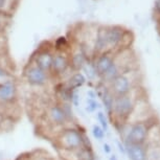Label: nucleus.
Segmentation results:
<instances>
[{
  "instance_id": "7c9ffc66",
  "label": "nucleus",
  "mask_w": 160,
  "mask_h": 160,
  "mask_svg": "<svg viewBox=\"0 0 160 160\" xmlns=\"http://www.w3.org/2000/svg\"><path fill=\"white\" fill-rule=\"evenodd\" d=\"M102 150H104V152L106 154H110L111 153V147H110V144L109 143H107V142H105L104 144H102Z\"/></svg>"
},
{
  "instance_id": "9d476101",
  "label": "nucleus",
  "mask_w": 160,
  "mask_h": 160,
  "mask_svg": "<svg viewBox=\"0 0 160 160\" xmlns=\"http://www.w3.org/2000/svg\"><path fill=\"white\" fill-rule=\"evenodd\" d=\"M53 52L49 48H41L37 51L36 56L32 58V63H35L38 67H40L42 70L48 72L50 74L51 66H52Z\"/></svg>"
},
{
  "instance_id": "0eeeda50",
  "label": "nucleus",
  "mask_w": 160,
  "mask_h": 160,
  "mask_svg": "<svg viewBox=\"0 0 160 160\" xmlns=\"http://www.w3.org/2000/svg\"><path fill=\"white\" fill-rule=\"evenodd\" d=\"M109 89L114 96H122L129 94L133 90L132 80L129 78L127 72H122L114 78L109 84Z\"/></svg>"
},
{
  "instance_id": "bb28decb",
  "label": "nucleus",
  "mask_w": 160,
  "mask_h": 160,
  "mask_svg": "<svg viewBox=\"0 0 160 160\" xmlns=\"http://www.w3.org/2000/svg\"><path fill=\"white\" fill-rule=\"evenodd\" d=\"M5 24H7V16L4 14H0V35L5 28Z\"/></svg>"
},
{
  "instance_id": "423d86ee",
  "label": "nucleus",
  "mask_w": 160,
  "mask_h": 160,
  "mask_svg": "<svg viewBox=\"0 0 160 160\" xmlns=\"http://www.w3.org/2000/svg\"><path fill=\"white\" fill-rule=\"evenodd\" d=\"M45 116H46L48 123L52 127H59V128L63 129L64 127H67L69 123L64 110L58 102L48 106Z\"/></svg>"
},
{
  "instance_id": "473e14b6",
  "label": "nucleus",
  "mask_w": 160,
  "mask_h": 160,
  "mask_svg": "<svg viewBox=\"0 0 160 160\" xmlns=\"http://www.w3.org/2000/svg\"><path fill=\"white\" fill-rule=\"evenodd\" d=\"M155 7H156V8H157V11L160 12V0H156Z\"/></svg>"
},
{
  "instance_id": "6ab92c4d",
  "label": "nucleus",
  "mask_w": 160,
  "mask_h": 160,
  "mask_svg": "<svg viewBox=\"0 0 160 160\" xmlns=\"http://www.w3.org/2000/svg\"><path fill=\"white\" fill-rule=\"evenodd\" d=\"M81 70L84 71L83 74L85 75L86 80L88 78V80H90V81H93L96 78V75H98L96 70H95V67H94V64H92V63H90V62H86Z\"/></svg>"
},
{
  "instance_id": "c756f323",
  "label": "nucleus",
  "mask_w": 160,
  "mask_h": 160,
  "mask_svg": "<svg viewBox=\"0 0 160 160\" xmlns=\"http://www.w3.org/2000/svg\"><path fill=\"white\" fill-rule=\"evenodd\" d=\"M117 147H118L119 152L125 155V154H126V147H125V144H123L122 142H120V141H117Z\"/></svg>"
},
{
  "instance_id": "72a5a7b5",
  "label": "nucleus",
  "mask_w": 160,
  "mask_h": 160,
  "mask_svg": "<svg viewBox=\"0 0 160 160\" xmlns=\"http://www.w3.org/2000/svg\"><path fill=\"white\" fill-rule=\"evenodd\" d=\"M109 160H118V159H117V157H116L115 155H111V156H110V158H109Z\"/></svg>"
},
{
  "instance_id": "20e7f679",
  "label": "nucleus",
  "mask_w": 160,
  "mask_h": 160,
  "mask_svg": "<svg viewBox=\"0 0 160 160\" xmlns=\"http://www.w3.org/2000/svg\"><path fill=\"white\" fill-rule=\"evenodd\" d=\"M151 106L148 101L142 96H139L135 102L134 108H133L131 114L128 117L127 123L133 122H150L152 119L151 114Z\"/></svg>"
},
{
  "instance_id": "f3484780",
  "label": "nucleus",
  "mask_w": 160,
  "mask_h": 160,
  "mask_svg": "<svg viewBox=\"0 0 160 160\" xmlns=\"http://www.w3.org/2000/svg\"><path fill=\"white\" fill-rule=\"evenodd\" d=\"M86 81L87 80H86L85 75H84L82 72L78 71L72 75H70V78L66 81L65 84L69 89H71L74 91V90H78V88H81L82 86L85 85Z\"/></svg>"
},
{
  "instance_id": "4468645a",
  "label": "nucleus",
  "mask_w": 160,
  "mask_h": 160,
  "mask_svg": "<svg viewBox=\"0 0 160 160\" xmlns=\"http://www.w3.org/2000/svg\"><path fill=\"white\" fill-rule=\"evenodd\" d=\"M125 31L119 28V26H114V28H108V46H109V50H112L113 48L119 46L122 44V39L123 36Z\"/></svg>"
},
{
  "instance_id": "f03ea898",
  "label": "nucleus",
  "mask_w": 160,
  "mask_h": 160,
  "mask_svg": "<svg viewBox=\"0 0 160 160\" xmlns=\"http://www.w3.org/2000/svg\"><path fill=\"white\" fill-rule=\"evenodd\" d=\"M84 131L85 130H81L78 127H64L55 138L57 148L59 151H78L82 149Z\"/></svg>"
},
{
  "instance_id": "6e6552de",
  "label": "nucleus",
  "mask_w": 160,
  "mask_h": 160,
  "mask_svg": "<svg viewBox=\"0 0 160 160\" xmlns=\"http://www.w3.org/2000/svg\"><path fill=\"white\" fill-rule=\"evenodd\" d=\"M18 90L13 81L0 83V104L13 105L17 101Z\"/></svg>"
},
{
  "instance_id": "393cba45",
  "label": "nucleus",
  "mask_w": 160,
  "mask_h": 160,
  "mask_svg": "<svg viewBox=\"0 0 160 160\" xmlns=\"http://www.w3.org/2000/svg\"><path fill=\"white\" fill-rule=\"evenodd\" d=\"M66 46H67V40L65 37H60L55 42V48L57 51H64Z\"/></svg>"
},
{
  "instance_id": "9b49d317",
  "label": "nucleus",
  "mask_w": 160,
  "mask_h": 160,
  "mask_svg": "<svg viewBox=\"0 0 160 160\" xmlns=\"http://www.w3.org/2000/svg\"><path fill=\"white\" fill-rule=\"evenodd\" d=\"M126 147V154L130 160H147V151L144 144L123 143Z\"/></svg>"
},
{
  "instance_id": "a878e982",
  "label": "nucleus",
  "mask_w": 160,
  "mask_h": 160,
  "mask_svg": "<svg viewBox=\"0 0 160 160\" xmlns=\"http://www.w3.org/2000/svg\"><path fill=\"white\" fill-rule=\"evenodd\" d=\"M80 104H81L80 94L78 93V90H74L73 93H72V98H71V105L74 106V107H78Z\"/></svg>"
},
{
  "instance_id": "a211bd4d",
  "label": "nucleus",
  "mask_w": 160,
  "mask_h": 160,
  "mask_svg": "<svg viewBox=\"0 0 160 160\" xmlns=\"http://www.w3.org/2000/svg\"><path fill=\"white\" fill-rule=\"evenodd\" d=\"M73 90L69 89L66 84H61L57 88L56 95H57V102H70L71 104V98Z\"/></svg>"
},
{
  "instance_id": "aec40b11",
  "label": "nucleus",
  "mask_w": 160,
  "mask_h": 160,
  "mask_svg": "<svg viewBox=\"0 0 160 160\" xmlns=\"http://www.w3.org/2000/svg\"><path fill=\"white\" fill-rule=\"evenodd\" d=\"M147 160H160V144L146 146Z\"/></svg>"
},
{
  "instance_id": "f257e3e1",
  "label": "nucleus",
  "mask_w": 160,
  "mask_h": 160,
  "mask_svg": "<svg viewBox=\"0 0 160 160\" xmlns=\"http://www.w3.org/2000/svg\"><path fill=\"white\" fill-rule=\"evenodd\" d=\"M137 98H134L132 94V91L129 94L122 96H114L112 112H111V118L113 120V123L120 131L122 128L127 123L128 117L131 114L133 108H134L135 102Z\"/></svg>"
},
{
  "instance_id": "c9c22d12",
  "label": "nucleus",
  "mask_w": 160,
  "mask_h": 160,
  "mask_svg": "<svg viewBox=\"0 0 160 160\" xmlns=\"http://www.w3.org/2000/svg\"><path fill=\"white\" fill-rule=\"evenodd\" d=\"M93 160H96V159H93Z\"/></svg>"
},
{
  "instance_id": "ddd939ff",
  "label": "nucleus",
  "mask_w": 160,
  "mask_h": 160,
  "mask_svg": "<svg viewBox=\"0 0 160 160\" xmlns=\"http://www.w3.org/2000/svg\"><path fill=\"white\" fill-rule=\"evenodd\" d=\"M113 60L114 58L113 57L109 56V52H105V53H102L99 55V57L96 60L95 64H94V67H95V70H96V73H98V77H102L107 70L111 67V65L113 64Z\"/></svg>"
},
{
  "instance_id": "2f4dec72",
  "label": "nucleus",
  "mask_w": 160,
  "mask_h": 160,
  "mask_svg": "<svg viewBox=\"0 0 160 160\" xmlns=\"http://www.w3.org/2000/svg\"><path fill=\"white\" fill-rule=\"evenodd\" d=\"M3 116H4V106L0 104V122L3 118Z\"/></svg>"
},
{
  "instance_id": "b1692460",
  "label": "nucleus",
  "mask_w": 160,
  "mask_h": 160,
  "mask_svg": "<svg viewBox=\"0 0 160 160\" xmlns=\"http://www.w3.org/2000/svg\"><path fill=\"white\" fill-rule=\"evenodd\" d=\"M92 135H93V137L95 138L96 140H102L105 138V134H106V132L104 131V130L102 129V127L99 126V125H93L92 127Z\"/></svg>"
},
{
  "instance_id": "c85d7f7f",
  "label": "nucleus",
  "mask_w": 160,
  "mask_h": 160,
  "mask_svg": "<svg viewBox=\"0 0 160 160\" xmlns=\"http://www.w3.org/2000/svg\"><path fill=\"white\" fill-rule=\"evenodd\" d=\"M8 77H10V72L7 69H4L3 67L0 66V78H8Z\"/></svg>"
},
{
  "instance_id": "f8f14e48",
  "label": "nucleus",
  "mask_w": 160,
  "mask_h": 160,
  "mask_svg": "<svg viewBox=\"0 0 160 160\" xmlns=\"http://www.w3.org/2000/svg\"><path fill=\"white\" fill-rule=\"evenodd\" d=\"M86 62L87 57L84 48H78L77 50H73L71 52V56L69 57V65L72 70L80 71Z\"/></svg>"
},
{
  "instance_id": "5701e85b",
  "label": "nucleus",
  "mask_w": 160,
  "mask_h": 160,
  "mask_svg": "<svg viewBox=\"0 0 160 160\" xmlns=\"http://www.w3.org/2000/svg\"><path fill=\"white\" fill-rule=\"evenodd\" d=\"M99 104L96 99H91V98H87L86 99V111L88 113H94L96 111H98L99 109Z\"/></svg>"
},
{
  "instance_id": "cd10ccee",
  "label": "nucleus",
  "mask_w": 160,
  "mask_h": 160,
  "mask_svg": "<svg viewBox=\"0 0 160 160\" xmlns=\"http://www.w3.org/2000/svg\"><path fill=\"white\" fill-rule=\"evenodd\" d=\"M98 96V92L94 91V90L90 89L87 91V98H91V99H96Z\"/></svg>"
},
{
  "instance_id": "f704fd0d",
  "label": "nucleus",
  "mask_w": 160,
  "mask_h": 160,
  "mask_svg": "<svg viewBox=\"0 0 160 160\" xmlns=\"http://www.w3.org/2000/svg\"><path fill=\"white\" fill-rule=\"evenodd\" d=\"M41 160H52V159H49V158H47V157H44V158H42Z\"/></svg>"
},
{
  "instance_id": "2eb2a0df",
  "label": "nucleus",
  "mask_w": 160,
  "mask_h": 160,
  "mask_svg": "<svg viewBox=\"0 0 160 160\" xmlns=\"http://www.w3.org/2000/svg\"><path fill=\"white\" fill-rule=\"evenodd\" d=\"M160 144V123L152 122L149 123V131L144 146H157Z\"/></svg>"
},
{
  "instance_id": "4be33fe9",
  "label": "nucleus",
  "mask_w": 160,
  "mask_h": 160,
  "mask_svg": "<svg viewBox=\"0 0 160 160\" xmlns=\"http://www.w3.org/2000/svg\"><path fill=\"white\" fill-rule=\"evenodd\" d=\"M96 118H98V122H99V126L102 127V129L104 130L105 132L108 131L109 129V122H108V118H107V115H106L105 112L102 111H98L96 113Z\"/></svg>"
},
{
  "instance_id": "7ed1b4c3",
  "label": "nucleus",
  "mask_w": 160,
  "mask_h": 160,
  "mask_svg": "<svg viewBox=\"0 0 160 160\" xmlns=\"http://www.w3.org/2000/svg\"><path fill=\"white\" fill-rule=\"evenodd\" d=\"M122 133L125 143L146 144L149 122H133L126 123L122 128Z\"/></svg>"
},
{
  "instance_id": "412c9836",
  "label": "nucleus",
  "mask_w": 160,
  "mask_h": 160,
  "mask_svg": "<svg viewBox=\"0 0 160 160\" xmlns=\"http://www.w3.org/2000/svg\"><path fill=\"white\" fill-rule=\"evenodd\" d=\"M61 107L63 108L64 112L67 116V119H68V122H74V112L72 110V105L70 102H60Z\"/></svg>"
},
{
  "instance_id": "39448f33",
  "label": "nucleus",
  "mask_w": 160,
  "mask_h": 160,
  "mask_svg": "<svg viewBox=\"0 0 160 160\" xmlns=\"http://www.w3.org/2000/svg\"><path fill=\"white\" fill-rule=\"evenodd\" d=\"M24 78L29 85L35 87H43L47 85L49 81V73L42 70L35 63L31 62L24 69Z\"/></svg>"
},
{
  "instance_id": "1a4fd4ad",
  "label": "nucleus",
  "mask_w": 160,
  "mask_h": 160,
  "mask_svg": "<svg viewBox=\"0 0 160 160\" xmlns=\"http://www.w3.org/2000/svg\"><path fill=\"white\" fill-rule=\"evenodd\" d=\"M68 68H70V65H69V57L67 53L65 51H57L53 53L50 74L63 77V74L66 73Z\"/></svg>"
},
{
  "instance_id": "dca6fc26",
  "label": "nucleus",
  "mask_w": 160,
  "mask_h": 160,
  "mask_svg": "<svg viewBox=\"0 0 160 160\" xmlns=\"http://www.w3.org/2000/svg\"><path fill=\"white\" fill-rule=\"evenodd\" d=\"M98 96L102 98V105L106 110V113L111 115L112 112V107H113V102H114V95L112 92L110 91L109 87H104L102 88V92L98 93Z\"/></svg>"
}]
</instances>
